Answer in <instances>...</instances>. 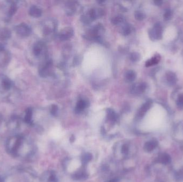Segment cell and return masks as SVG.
I'll use <instances>...</instances> for the list:
<instances>
[{
  "mask_svg": "<svg viewBox=\"0 0 183 182\" xmlns=\"http://www.w3.org/2000/svg\"><path fill=\"white\" fill-rule=\"evenodd\" d=\"M104 14L103 11L100 8H91L88 10L85 15L81 17V20L83 23L89 24L91 22L102 17Z\"/></svg>",
  "mask_w": 183,
  "mask_h": 182,
  "instance_id": "obj_1",
  "label": "cell"
},
{
  "mask_svg": "<svg viewBox=\"0 0 183 182\" xmlns=\"http://www.w3.org/2000/svg\"><path fill=\"white\" fill-rule=\"evenodd\" d=\"M104 32V28L103 26L100 24H97L93 27L92 28L89 29L85 35V37L87 39L90 40H96L97 41H100L101 39V35Z\"/></svg>",
  "mask_w": 183,
  "mask_h": 182,
  "instance_id": "obj_2",
  "label": "cell"
},
{
  "mask_svg": "<svg viewBox=\"0 0 183 182\" xmlns=\"http://www.w3.org/2000/svg\"><path fill=\"white\" fill-rule=\"evenodd\" d=\"M74 29L72 27H65L59 32V37L61 41H67L71 39L74 35Z\"/></svg>",
  "mask_w": 183,
  "mask_h": 182,
  "instance_id": "obj_3",
  "label": "cell"
},
{
  "mask_svg": "<svg viewBox=\"0 0 183 182\" xmlns=\"http://www.w3.org/2000/svg\"><path fill=\"white\" fill-rule=\"evenodd\" d=\"M16 30L17 33L23 36L30 35L31 33V29L30 27L25 23H21L17 26L16 27Z\"/></svg>",
  "mask_w": 183,
  "mask_h": 182,
  "instance_id": "obj_4",
  "label": "cell"
},
{
  "mask_svg": "<svg viewBox=\"0 0 183 182\" xmlns=\"http://www.w3.org/2000/svg\"><path fill=\"white\" fill-rule=\"evenodd\" d=\"M53 66V63L51 61H49L45 63L43 66L40 69L39 74L42 77H46L49 75L51 71V69Z\"/></svg>",
  "mask_w": 183,
  "mask_h": 182,
  "instance_id": "obj_5",
  "label": "cell"
},
{
  "mask_svg": "<svg viewBox=\"0 0 183 182\" xmlns=\"http://www.w3.org/2000/svg\"><path fill=\"white\" fill-rule=\"evenodd\" d=\"M76 2H70L66 6V13L69 16H72L76 13L77 10Z\"/></svg>",
  "mask_w": 183,
  "mask_h": 182,
  "instance_id": "obj_6",
  "label": "cell"
},
{
  "mask_svg": "<svg viewBox=\"0 0 183 182\" xmlns=\"http://www.w3.org/2000/svg\"><path fill=\"white\" fill-rule=\"evenodd\" d=\"M87 106V103L86 102L83 100V99H80L79 101H78V102L76 104V106L75 107V112L76 113H80L84 110V109Z\"/></svg>",
  "mask_w": 183,
  "mask_h": 182,
  "instance_id": "obj_7",
  "label": "cell"
},
{
  "mask_svg": "<svg viewBox=\"0 0 183 182\" xmlns=\"http://www.w3.org/2000/svg\"><path fill=\"white\" fill-rule=\"evenodd\" d=\"M146 88V85L145 84L142 83V84H135L133 86L132 88V93L133 94H139L143 92Z\"/></svg>",
  "mask_w": 183,
  "mask_h": 182,
  "instance_id": "obj_8",
  "label": "cell"
},
{
  "mask_svg": "<svg viewBox=\"0 0 183 182\" xmlns=\"http://www.w3.org/2000/svg\"><path fill=\"white\" fill-rule=\"evenodd\" d=\"M29 13L32 17L38 18L42 15V11L38 6H33L30 8Z\"/></svg>",
  "mask_w": 183,
  "mask_h": 182,
  "instance_id": "obj_9",
  "label": "cell"
},
{
  "mask_svg": "<svg viewBox=\"0 0 183 182\" xmlns=\"http://www.w3.org/2000/svg\"><path fill=\"white\" fill-rule=\"evenodd\" d=\"M44 47V44L42 43V42H39L36 43L34 46L33 50L34 55L36 56H39L41 54L43 49Z\"/></svg>",
  "mask_w": 183,
  "mask_h": 182,
  "instance_id": "obj_10",
  "label": "cell"
},
{
  "mask_svg": "<svg viewBox=\"0 0 183 182\" xmlns=\"http://www.w3.org/2000/svg\"><path fill=\"white\" fill-rule=\"evenodd\" d=\"M125 79L127 82H132L136 78V74L132 70H129L125 74Z\"/></svg>",
  "mask_w": 183,
  "mask_h": 182,
  "instance_id": "obj_11",
  "label": "cell"
},
{
  "mask_svg": "<svg viewBox=\"0 0 183 182\" xmlns=\"http://www.w3.org/2000/svg\"><path fill=\"white\" fill-rule=\"evenodd\" d=\"M158 145V142L155 140H152L149 141L146 143L145 145V150L147 152H151L155 149Z\"/></svg>",
  "mask_w": 183,
  "mask_h": 182,
  "instance_id": "obj_12",
  "label": "cell"
},
{
  "mask_svg": "<svg viewBox=\"0 0 183 182\" xmlns=\"http://www.w3.org/2000/svg\"><path fill=\"white\" fill-rule=\"evenodd\" d=\"M107 117L108 119L113 122L116 121L117 119V115L116 114V113L115 112V111L111 109H107Z\"/></svg>",
  "mask_w": 183,
  "mask_h": 182,
  "instance_id": "obj_13",
  "label": "cell"
},
{
  "mask_svg": "<svg viewBox=\"0 0 183 182\" xmlns=\"http://www.w3.org/2000/svg\"><path fill=\"white\" fill-rule=\"evenodd\" d=\"M160 59H161V57H160V55H158V54L155 55L153 58L150 59L148 61H146V66L147 67H148V66H151L153 65H155L160 61Z\"/></svg>",
  "mask_w": 183,
  "mask_h": 182,
  "instance_id": "obj_14",
  "label": "cell"
},
{
  "mask_svg": "<svg viewBox=\"0 0 183 182\" xmlns=\"http://www.w3.org/2000/svg\"><path fill=\"white\" fill-rule=\"evenodd\" d=\"M150 105H151V103L149 102H148L146 103L145 104L143 105V106L140 108V110L138 112V115H137L138 117H143L144 114H145L146 112L148 110V109L150 108Z\"/></svg>",
  "mask_w": 183,
  "mask_h": 182,
  "instance_id": "obj_15",
  "label": "cell"
},
{
  "mask_svg": "<svg viewBox=\"0 0 183 182\" xmlns=\"http://www.w3.org/2000/svg\"><path fill=\"white\" fill-rule=\"evenodd\" d=\"M87 175L84 170H80L74 175V177L76 180H82L87 178Z\"/></svg>",
  "mask_w": 183,
  "mask_h": 182,
  "instance_id": "obj_16",
  "label": "cell"
},
{
  "mask_svg": "<svg viewBox=\"0 0 183 182\" xmlns=\"http://www.w3.org/2000/svg\"><path fill=\"white\" fill-rule=\"evenodd\" d=\"M124 20V17L121 15H118L113 17L112 19V23L115 25H117L123 23Z\"/></svg>",
  "mask_w": 183,
  "mask_h": 182,
  "instance_id": "obj_17",
  "label": "cell"
},
{
  "mask_svg": "<svg viewBox=\"0 0 183 182\" xmlns=\"http://www.w3.org/2000/svg\"><path fill=\"white\" fill-rule=\"evenodd\" d=\"M11 35V33L10 31L8 29H4L2 31L0 34V39L1 40H6L7 39L10 38Z\"/></svg>",
  "mask_w": 183,
  "mask_h": 182,
  "instance_id": "obj_18",
  "label": "cell"
},
{
  "mask_svg": "<svg viewBox=\"0 0 183 182\" xmlns=\"http://www.w3.org/2000/svg\"><path fill=\"white\" fill-rule=\"evenodd\" d=\"M2 86L5 90H9L11 87V82L8 79H4L2 81Z\"/></svg>",
  "mask_w": 183,
  "mask_h": 182,
  "instance_id": "obj_19",
  "label": "cell"
},
{
  "mask_svg": "<svg viewBox=\"0 0 183 182\" xmlns=\"http://www.w3.org/2000/svg\"><path fill=\"white\" fill-rule=\"evenodd\" d=\"M131 33V28L128 24H125L122 28V33L125 36L128 35Z\"/></svg>",
  "mask_w": 183,
  "mask_h": 182,
  "instance_id": "obj_20",
  "label": "cell"
},
{
  "mask_svg": "<svg viewBox=\"0 0 183 182\" xmlns=\"http://www.w3.org/2000/svg\"><path fill=\"white\" fill-rule=\"evenodd\" d=\"M170 157L167 154H162L159 158V161L161 163H164V164L169 163L170 162Z\"/></svg>",
  "mask_w": 183,
  "mask_h": 182,
  "instance_id": "obj_21",
  "label": "cell"
},
{
  "mask_svg": "<svg viewBox=\"0 0 183 182\" xmlns=\"http://www.w3.org/2000/svg\"><path fill=\"white\" fill-rule=\"evenodd\" d=\"M92 158V155H91L90 153H86V154H85L82 157V163L84 164V165H86V163L89 162V161H91Z\"/></svg>",
  "mask_w": 183,
  "mask_h": 182,
  "instance_id": "obj_22",
  "label": "cell"
},
{
  "mask_svg": "<svg viewBox=\"0 0 183 182\" xmlns=\"http://www.w3.org/2000/svg\"><path fill=\"white\" fill-rule=\"evenodd\" d=\"M121 152L124 155H127L128 154V152H129V147H128V144H124L122 145V148H121Z\"/></svg>",
  "mask_w": 183,
  "mask_h": 182,
  "instance_id": "obj_23",
  "label": "cell"
},
{
  "mask_svg": "<svg viewBox=\"0 0 183 182\" xmlns=\"http://www.w3.org/2000/svg\"><path fill=\"white\" fill-rule=\"evenodd\" d=\"M131 61H137L139 59V54L137 52H133L130 56Z\"/></svg>",
  "mask_w": 183,
  "mask_h": 182,
  "instance_id": "obj_24",
  "label": "cell"
},
{
  "mask_svg": "<svg viewBox=\"0 0 183 182\" xmlns=\"http://www.w3.org/2000/svg\"><path fill=\"white\" fill-rule=\"evenodd\" d=\"M135 19H137L138 20H141L144 18L145 16H144L143 13L140 11H137L135 13Z\"/></svg>",
  "mask_w": 183,
  "mask_h": 182,
  "instance_id": "obj_25",
  "label": "cell"
},
{
  "mask_svg": "<svg viewBox=\"0 0 183 182\" xmlns=\"http://www.w3.org/2000/svg\"><path fill=\"white\" fill-rule=\"evenodd\" d=\"M58 111V107L56 105H52L51 106V112L53 115H56L57 114Z\"/></svg>",
  "mask_w": 183,
  "mask_h": 182,
  "instance_id": "obj_26",
  "label": "cell"
},
{
  "mask_svg": "<svg viewBox=\"0 0 183 182\" xmlns=\"http://www.w3.org/2000/svg\"><path fill=\"white\" fill-rule=\"evenodd\" d=\"M32 111L31 109H28L26 111V120L27 121H29L31 119L32 117Z\"/></svg>",
  "mask_w": 183,
  "mask_h": 182,
  "instance_id": "obj_27",
  "label": "cell"
},
{
  "mask_svg": "<svg viewBox=\"0 0 183 182\" xmlns=\"http://www.w3.org/2000/svg\"><path fill=\"white\" fill-rule=\"evenodd\" d=\"M16 10H17V7H16V6H15V5H12L10 7V9L9 10V14L11 16L13 15L16 13Z\"/></svg>",
  "mask_w": 183,
  "mask_h": 182,
  "instance_id": "obj_28",
  "label": "cell"
},
{
  "mask_svg": "<svg viewBox=\"0 0 183 182\" xmlns=\"http://www.w3.org/2000/svg\"><path fill=\"white\" fill-rule=\"evenodd\" d=\"M49 182H57V178L55 174L51 175L49 178Z\"/></svg>",
  "mask_w": 183,
  "mask_h": 182,
  "instance_id": "obj_29",
  "label": "cell"
},
{
  "mask_svg": "<svg viewBox=\"0 0 183 182\" xmlns=\"http://www.w3.org/2000/svg\"><path fill=\"white\" fill-rule=\"evenodd\" d=\"M118 180H117V179H116V178H115V179H112V180H110L108 182H117Z\"/></svg>",
  "mask_w": 183,
  "mask_h": 182,
  "instance_id": "obj_30",
  "label": "cell"
},
{
  "mask_svg": "<svg viewBox=\"0 0 183 182\" xmlns=\"http://www.w3.org/2000/svg\"><path fill=\"white\" fill-rule=\"evenodd\" d=\"M4 49V46H3V45L0 44V51H2Z\"/></svg>",
  "mask_w": 183,
  "mask_h": 182,
  "instance_id": "obj_31",
  "label": "cell"
}]
</instances>
